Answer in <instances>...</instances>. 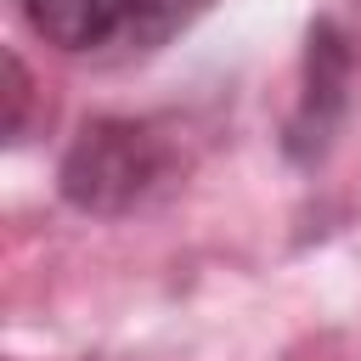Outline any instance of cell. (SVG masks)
Returning a JSON list of instances; mask_svg holds the SVG:
<instances>
[{
	"label": "cell",
	"mask_w": 361,
	"mask_h": 361,
	"mask_svg": "<svg viewBox=\"0 0 361 361\" xmlns=\"http://www.w3.org/2000/svg\"><path fill=\"white\" fill-rule=\"evenodd\" d=\"M23 23L62 56H124L130 0H17Z\"/></svg>",
	"instance_id": "2"
},
{
	"label": "cell",
	"mask_w": 361,
	"mask_h": 361,
	"mask_svg": "<svg viewBox=\"0 0 361 361\" xmlns=\"http://www.w3.org/2000/svg\"><path fill=\"white\" fill-rule=\"evenodd\" d=\"M169 175V141L141 118H96L62 158V197L85 214H124Z\"/></svg>",
	"instance_id": "1"
},
{
	"label": "cell",
	"mask_w": 361,
	"mask_h": 361,
	"mask_svg": "<svg viewBox=\"0 0 361 361\" xmlns=\"http://www.w3.org/2000/svg\"><path fill=\"white\" fill-rule=\"evenodd\" d=\"M6 73H11V124H6V130H11V141H17V135H23V102H28V79H23V62H17V56H11V68H6Z\"/></svg>",
	"instance_id": "4"
},
{
	"label": "cell",
	"mask_w": 361,
	"mask_h": 361,
	"mask_svg": "<svg viewBox=\"0 0 361 361\" xmlns=\"http://www.w3.org/2000/svg\"><path fill=\"white\" fill-rule=\"evenodd\" d=\"M214 0H130V39L124 56H147L158 45H169L180 28H192Z\"/></svg>",
	"instance_id": "3"
}]
</instances>
